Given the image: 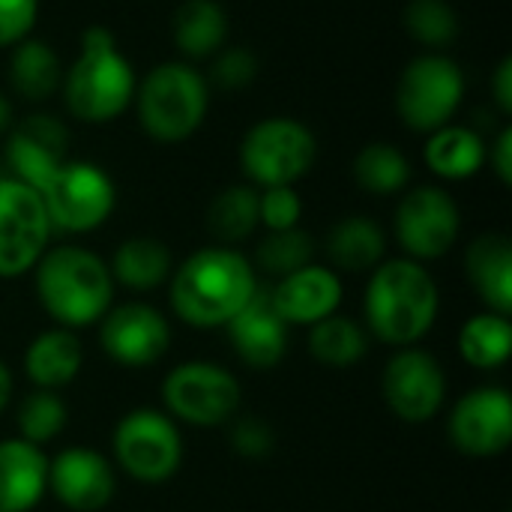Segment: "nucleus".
Returning a JSON list of instances; mask_svg holds the SVG:
<instances>
[{
  "label": "nucleus",
  "instance_id": "10",
  "mask_svg": "<svg viewBox=\"0 0 512 512\" xmlns=\"http://www.w3.org/2000/svg\"><path fill=\"white\" fill-rule=\"evenodd\" d=\"M114 462L135 483H165L180 471L183 435L177 423L156 408H135L114 426Z\"/></svg>",
  "mask_w": 512,
  "mask_h": 512
},
{
  "label": "nucleus",
  "instance_id": "28",
  "mask_svg": "<svg viewBox=\"0 0 512 512\" xmlns=\"http://www.w3.org/2000/svg\"><path fill=\"white\" fill-rule=\"evenodd\" d=\"M459 354L468 366L489 372L510 360L512 354V324L510 315L501 312H477L459 330Z\"/></svg>",
  "mask_w": 512,
  "mask_h": 512
},
{
  "label": "nucleus",
  "instance_id": "29",
  "mask_svg": "<svg viewBox=\"0 0 512 512\" xmlns=\"http://www.w3.org/2000/svg\"><path fill=\"white\" fill-rule=\"evenodd\" d=\"M258 228V189L252 183L225 186L207 207V231L219 240V246L243 243Z\"/></svg>",
  "mask_w": 512,
  "mask_h": 512
},
{
  "label": "nucleus",
  "instance_id": "18",
  "mask_svg": "<svg viewBox=\"0 0 512 512\" xmlns=\"http://www.w3.org/2000/svg\"><path fill=\"white\" fill-rule=\"evenodd\" d=\"M270 291V306L288 327H312L339 312L342 279L333 267L306 264L282 279Z\"/></svg>",
  "mask_w": 512,
  "mask_h": 512
},
{
  "label": "nucleus",
  "instance_id": "30",
  "mask_svg": "<svg viewBox=\"0 0 512 512\" xmlns=\"http://www.w3.org/2000/svg\"><path fill=\"white\" fill-rule=\"evenodd\" d=\"M411 159L387 141H372L354 156V183L378 198L399 195L411 186Z\"/></svg>",
  "mask_w": 512,
  "mask_h": 512
},
{
  "label": "nucleus",
  "instance_id": "33",
  "mask_svg": "<svg viewBox=\"0 0 512 512\" xmlns=\"http://www.w3.org/2000/svg\"><path fill=\"white\" fill-rule=\"evenodd\" d=\"M312 258H315V240L300 225L288 228V231H267V237L255 249L258 267L273 279H282V276L312 264Z\"/></svg>",
  "mask_w": 512,
  "mask_h": 512
},
{
  "label": "nucleus",
  "instance_id": "27",
  "mask_svg": "<svg viewBox=\"0 0 512 512\" xmlns=\"http://www.w3.org/2000/svg\"><path fill=\"white\" fill-rule=\"evenodd\" d=\"M114 285H123L129 291H153L174 273L171 249L156 237H129L114 249V258L108 264Z\"/></svg>",
  "mask_w": 512,
  "mask_h": 512
},
{
  "label": "nucleus",
  "instance_id": "39",
  "mask_svg": "<svg viewBox=\"0 0 512 512\" xmlns=\"http://www.w3.org/2000/svg\"><path fill=\"white\" fill-rule=\"evenodd\" d=\"M486 165L495 171L498 183L501 186H510L512 183V129L504 126L492 144H486Z\"/></svg>",
  "mask_w": 512,
  "mask_h": 512
},
{
  "label": "nucleus",
  "instance_id": "3",
  "mask_svg": "<svg viewBox=\"0 0 512 512\" xmlns=\"http://www.w3.org/2000/svg\"><path fill=\"white\" fill-rule=\"evenodd\" d=\"M441 291L426 264L411 258L381 261L363 294V315L369 333L393 348L417 345L438 318Z\"/></svg>",
  "mask_w": 512,
  "mask_h": 512
},
{
  "label": "nucleus",
  "instance_id": "12",
  "mask_svg": "<svg viewBox=\"0 0 512 512\" xmlns=\"http://www.w3.org/2000/svg\"><path fill=\"white\" fill-rule=\"evenodd\" d=\"M51 219L36 189L0 177V279H18L36 267L51 246Z\"/></svg>",
  "mask_w": 512,
  "mask_h": 512
},
{
  "label": "nucleus",
  "instance_id": "13",
  "mask_svg": "<svg viewBox=\"0 0 512 512\" xmlns=\"http://www.w3.org/2000/svg\"><path fill=\"white\" fill-rule=\"evenodd\" d=\"M381 393L387 408L411 426H423L438 417L447 399L444 366L420 348H399L381 375Z\"/></svg>",
  "mask_w": 512,
  "mask_h": 512
},
{
  "label": "nucleus",
  "instance_id": "9",
  "mask_svg": "<svg viewBox=\"0 0 512 512\" xmlns=\"http://www.w3.org/2000/svg\"><path fill=\"white\" fill-rule=\"evenodd\" d=\"M162 402L174 423L216 429L237 417L243 393L240 381L225 366L210 360H186L165 375Z\"/></svg>",
  "mask_w": 512,
  "mask_h": 512
},
{
  "label": "nucleus",
  "instance_id": "7",
  "mask_svg": "<svg viewBox=\"0 0 512 512\" xmlns=\"http://www.w3.org/2000/svg\"><path fill=\"white\" fill-rule=\"evenodd\" d=\"M396 111L411 132H435L459 114L465 102V72L444 51H423L405 63L396 81Z\"/></svg>",
  "mask_w": 512,
  "mask_h": 512
},
{
  "label": "nucleus",
  "instance_id": "34",
  "mask_svg": "<svg viewBox=\"0 0 512 512\" xmlns=\"http://www.w3.org/2000/svg\"><path fill=\"white\" fill-rule=\"evenodd\" d=\"M66 417V405L54 390H33L21 399L15 414L18 438L45 447L66 429Z\"/></svg>",
  "mask_w": 512,
  "mask_h": 512
},
{
  "label": "nucleus",
  "instance_id": "40",
  "mask_svg": "<svg viewBox=\"0 0 512 512\" xmlns=\"http://www.w3.org/2000/svg\"><path fill=\"white\" fill-rule=\"evenodd\" d=\"M489 87H492V99L498 105V111L504 117L512 114V57H501L492 78H489Z\"/></svg>",
  "mask_w": 512,
  "mask_h": 512
},
{
  "label": "nucleus",
  "instance_id": "22",
  "mask_svg": "<svg viewBox=\"0 0 512 512\" xmlns=\"http://www.w3.org/2000/svg\"><path fill=\"white\" fill-rule=\"evenodd\" d=\"M24 375L36 390H60L72 384L84 366V348L75 330L66 327H51L30 339L24 348Z\"/></svg>",
  "mask_w": 512,
  "mask_h": 512
},
{
  "label": "nucleus",
  "instance_id": "42",
  "mask_svg": "<svg viewBox=\"0 0 512 512\" xmlns=\"http://www.w3.org/2000/svg\"><path fill=\"white\" fill-rule=\"evenodd\" d=\"M9 399H12V372H9V366L0 360V417H3V411L9 408Z\"/></svg>",
  "mask_w": 512,
  "mask_h": 512
},
{
  "label": "nucleus",
  "instance_id": "1",
  "mask_svg": "<svg viewBox=\"0 0 512 512\" xmlns=\"http://www.w3.org/2000/svg\"><path fill=\"white\" fill-rule=\"evenodd\" d=\"M249 258L231 246H204L180 261L171 273L168 300L174 315L195 330L228 327L258 291Z\"/></svg>",
  "mask_w": 512,
  "mask_h": 512
},
{
  "label": "nucleus",
  "instance_id": "26",
  "mask_svg": "<svg viewBox=\"0 0 512 512\" xmlns=\"http://www.w3.org/2000/svg\"><path fill=\"white\" fill-rule=\"evenodd\" d=\"M387 255V234L369 216H345L327 234V258L333 270L372 273Z\"/></svg>",
  "mask_w": 512,
  "mask_h": 512
},
{
  "label": "nucleus",
  "instance_id": "4",
  "mask_svg": "<svg viewBox=\"0 0 512 512\" xmlns=\"http://www.w3.org/2000/svg\"><path fill=\"white\" fill-rule=\"evenodd\" d=\"M33 285L45 315L66 330L93 327L114 306L108 264L75 243L48 246L33 267Z\"/></svg>",
  "mask_w": 512,
  "mask_h": 512
},
{
  "label": "nucleus",
  "instance_id": "32",
  "mask_svg": "<svg viewBox=\"0 0 512 512\" xmlns=\"http://www.w3.org/2000/svg\"><path fill=\"white\" fill-rule=\"evenodd\" d=\"M402 24L426 51H444L459 39L462 21L450 0H408Z\"/></svg>",
  "mask_w": 512,
  "mask_h": 512
},
{
  "label": "nucleus",
  "instance_id": "14",
  "mask_svg": "<svg viewBox=\"0 0 512 512\" xmlns=\"http://www.w3.org/2000/svg\"><path fill=\"white\" fill-rule=\"evenodd\" d=\"M69 159V129L57 114L33 111L12 123L3 138L0 162L9 177L27 183L30 189H42L48 177Z\"/></svg>",
  "mask_w": 512,
  "mask_h": 512
},
{
  "label": "nucleus",
  "instance_id": "20",
  "mask_svg": "<svg viewBox=\"0 0 512 512\" xmlns=\"http://www.w3.org/2000/svg\"><path fill=\"white\" fill-rule=\"evenodd\" d=\"M48 495V456L42 447L9 438L0 441V512H30Z\"/></svg>",
  "mask_w": 512,
  "mask_h": 512
},
{
  "label": "nucleus",
  "instance_id": "25",
  "mask_svg": "<svg viewBox=\"0 0 512 512\" xmlns=\"http://www.w3.org/2000/svg\"><path fill=\"white\" fill-rule=\"evenodd\" d=\"M12 93H18L27 102H48L54 93H60L63 81V60L60 54L36 36H27L24 42L9 48V69H6Z\"/></svg>",
  "mask_w": 512,
  "mask_h": 512
},
{
  "label": "nucleus",
  "instance_id": "2",
  "mask_svg": "<svg viewBox=\"0 0 512 512\" xmlns=\"http://www.w3.org/2000/svg\"><path fill=\"white\" fill-rule=\"evenodd\" d=\"M135 87L138 72L120 51L114 33L102 24L87 27L75 60L63 66L60 96L66 111L87 126L114 123L132 108Z\"/></svg>",
  "mask_w": 512,
  "mask_h": 512
},
{
  "label": "nucleus",
  "instance_id": "16",
  "mask_svg": "<svg viewBox=\"0 0 512 512\" xmlns=\"http://www.w3.org/2000/svg\"><path fill=\"white\" fill-rule=\"evenodd\" d=\"M447 435L465 456H501L512 444V396L504 387H477L465 393L450 414Z\"/></svg>",
  "mask_w": 512,
  "mask_h": 512
},
{
  "label": "nucleus",
  "instance_id": "23",
  "mask_svg": "<svg viewBox=\"0 0 512 512\" xmlns=\"http://www.w3.org/2000/svg\"><path fill=\"white\" fill-rule=\"evenodd\" d=\"M423 162L435 177L447 183H462L486 168V141L471 126L447 123L426 135Z\"/></svg>",
  "mask_w": 512,
  "mask_h": 512
},
{
  "label": "nucleus",
  "instance_id": "41",
  "mask_svg": "<svg viewBox=\"0 0 512 512\" xmlns=\"http://www.w3.org/2000/svg\"><path fill=\"white\" fill-rule=\"evenodd\" d=\"M15 123V108H12V99L0 90V138H6V132L12 129Z\"/></svg>",
  "mask_w": 512,
  "mask_h": 512
},
{
  "label": "nucleus",
  "instance_id": "15",
  "mask_svg": "<svg viewBox=\"0 0 512 512\" xmlns=\"http://www.w3.org/2000/svg\"><path fill=\"white\" fill-rule=\"evenodd\" d=\"M99 345L114 363L126 369H147L165 357L171 345V324L150 303L132 300L111 306L99 321Z\"/></svg>",
  "mask_w": 512,
  "mask_h": 512
},
{
  "label": "nucleus",
  "instance_id": "38",
  "mask_svg": "<svg viewBox=\"0 0 512 512\" xmlns=\"http://www.w3.org/2000/svg\"><path fill=\"white\" fill-rule=\"evenodd\" d=\"M231 447L246 459H261L276 447L273 429L258 417H243L231 429Z\"/></svg>",
  "mask_w": 512,
  "mask_h": 512
},
{
  "label": "nucleus",
  "instance_id": "36",
  "mask_svg": "<svg viewBox=\"0 0 512 512\" xmlns=\"http://www.w3.org/2000/svg\"><path fill=\"white\" fill-rule=\"evenodd\" d=\"M303 219V198L297 186H270L258 189V222L267 231L297 228Z\"/></svg>",
  "mask_w": 512,
  "mask_h": 512
},
{
  "label": "nucleus",
  "instance_id": "11",
  "mask_svg": "<svg viewBox=\"0 0 512 512\" xmlns=\"http://www.w3.org/2000/svg\"><path fill=\"white\" fill-rule=\"evenodd\" d=\"M396 243L411 261H435L444 258L462 231V213L456 198L444 186H414L402 195L393 216Z\"/></svg>",
  "mask_w": 512,
  "mask_h": 512
},
{
  "label": "nucleus",
  "instance_id": "24",
  "mask_svg": "<svg viewBox=\"0 0 512 512\" xmlns=\"http://www.w3.org/2000/svg\"><path fill=\"white\" fill-rule=\"evenodd\" d=\"M171 36L186 63L210 60L225 48L228 39V12L219 0H183L174 9Z\"/></svg>",
  "mask_w": 512,
  "mask_h": 512
},
{
  "label": "nucleus",
  "instance_id": "31",
  "mask_svg": "<svg viewBox=\"0 0 512 512\" xmlns=\"http://www.w3.org/2000/svg\"><path fill=\"white\" fill-rule=\"evenodd\" d=\"M369 351L366 327L348 315H330L309 327V354L330 366V369H348L360 363Z\"/></svg>",
  "mask_w": 512,
  "mask_h": 512
},
{
  "label": "nucleus",
  "instance_id": "8",
  "mask_svg": "<svg viewBox=\"0 0 512 512\" xmlns=\"http://www.w3.org/2000/svg\"><path fill=\"white\" fill-rule=\"evenodd\" d=\"M39 198L51 228L63 234H90L102 228L117 207L111 174L87 159H66L39 189Z\"/></svg>",
  "mask_w": 512,
  "mask_h": 512
},
{
  "label": "nucleus",
  "instance_id": "6",
  "mask_svg": "<svg viewBox=\"0 0 512 512\" xmlns=\"http://www.w3.org/2000/svg\"><path fill=\"white\" fill-rule=\"evenodd\" d=\"M237 159L255 189L297 186L318 159V138L297 117H264L246 129Z\"/></svg>",
  "mask_w": 512,
  "mask_h": 512
},
{
  "label": "nucleus",
  "instance_id": "21",
  "mask_svg": "<svg viewBox=\"0 0 512 512\" xmlns=\"http://www.w3.org/2000/svg\"><path fill=\"white\" fill-rule=\"evenodd\" d=\"M465 276L486 309L512 312V240L501 231L480 234L468 243Z\"/></svg>",
  "mask_w": 512,
  "mask_h": 512
},
{
  "label": "nucleus",
  "instance_id": "35",
  "mask_svg": "<svg viewBox=\"0 0 512 512\" xmlns=\"http://www.w3.org/2000/svg\"><path fill=\"white\" fill-rule=\"evenodd\" d=\"M204 78L219 90H243L258 78V57L243 45H225L210 57V72Z\"/></svg>",
  "mask_w": 512,
  "mask_h": 512
},
{
  "label": "nucleus",
  "instance_id": "19",
  "mask_svg": "<svg viewBox=\"0 0 512 512\" xmlns=\"http://www.w3.org/2000/svg\"><path fill=\"white\" fill-rule=\"evenodd\" d=\"M228 336L237 357L252 369H273L288 351V324L270 306V291L258 285L249 306L228 321Z\"/></svg>",
  "mask_w": 512,
  "mask_h": 512
},
{
  "label": "nucleus",
  "instance_id": "43",
  "mask_svg": "<svg viewBox=\"0 0 512 512\" xmlns=\"http://www.w3.org/2000/svg\"><path fill=\"white\" fill-rule=\"evenodd\" d=\"M0 177H3V162H0Z\"/></svg>",
  "mask_w": 512,
  "mask_h": 512
},
{
  "label": "nucleus",
  "instance_id": "37",
  "mask_svg": "<svg viewBox=\"0 0 512 512\" xmlns=\"http://www.w3.org/2000/svg\"><path fill=\"white\" fill-rule=\"evenodd\" d=\"M39 0H0V48H12L33 36Z\"/></svg>",
  "mask_w": 512,
  "mask_h": 512
},
{
  "label": "nucleus",
  "instance_id": "17",
  "mask_svg": "<svg viewBox=\"0 0 512 512\" xmlns=\"http://www.w3.org/2000/svg\"><path fill=\"white\" fill-rule=\"evenodd\" d=\"M48 492L72 512H99L114 501V465L90 447H66L48 459Z\"/></svg>",
  "mask_w": 512,
  "mask_h": 512
},
{
  "label": "nucleus",
  "instance_id": "5",
  "mask_svg": "<svg viewBox=\"0 0 512 512\" xmlns=\"http://www.w3.org/2000/svg\"><path fill=\"white\" fill-rule=\"evenodd\" d=\"M132 108L150 141L183 144L207 120L210 84L195 63L162 60L138 78Z\"/></svg>",
  "mask_w": 512,
  "mask_h": 512
}]
</instances>
